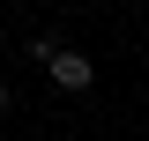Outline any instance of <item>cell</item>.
<instances>
[{
    "instance_id": "7a4b0ae2",
    "label": "cell",
    "mask_w": 149,
    "mask_h": 141,
    "mask_svg": "<svg viewBox=\"0 0 149 141\" xmlns=\"http://www.w3.org/2000/svg\"><path fill=\"white\" fill-rule=\"evenodd\" d=\"M0 119H8V82H0Z\"/></svg>"
},
{
    "instance_id": "6da1fadb",
    "label": "cell",
    "mask_w": 149,
    "mask_h": 141,
    "mask_svg": "<svg viewBox=\"0 0 149 141\" xmlns=\"http://www.w3.org/2000/svg\"><path fill=\"white\" fill-rule=\"evenodd\" d=\"M37 67L52 74L60 89H90V82H97V59H90V52H74V45H52V52L37 59Z\"/></svg>"
}]
</instances>
